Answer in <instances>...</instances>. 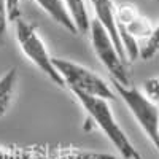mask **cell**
<instances>
[{"mask_svg": "<svg viewBox=\"0 0 159 159\" xmlns=\"http://www.w3.org/2000/svg\"><path fill=\"white\" fill-rule=\"evenodd\" d=\"M157 52H159V22L153 25L151 35L145 40V45L140 48V57L143 61H150Z\"/></svg>", "mask_w": 159, "mask_h": 159, "instance_id": "cell-11", "label": "cell"}, {"mask_svg": "<svg viewBox=\"0 0 159 159\" xmlns=\"http://www.w3.org/2000/svg\"><path fill=\"white\" fill-rule=\"evenodd\" d=\"M7 3V11L10 22H15L21 18V0H5Z\"/></svg>", "mask_w": 159, "mask_h": 159, "instance_id": "cell-14", "label": "cell"}, {"mask_svg": "<svg viewBox=\"0 0 159 159\" xmlns=\"http://www.w3.org/2000/svg\"><path fill=\"white\" fill-rule=\"evenodd\" d=\"M72 94L76 99V102L81 105L84 113L88 115V119L103 132V135L108 139V142L118 150L119 154L124 159H134L137 156L139 153L137 148L127 137L124 129L116 121V116L110 107L108 100L91 97V96L81 94V92H72Z\"/></svg>", "mask_w": 159, "mask_h": 159, "instance_id": "cell-1", "label": "cell"}, {"mask_svg": "<svg viewBox=\"0 0 159 159\" xmlns=\"http://www.w3.org/2000/svg\"><path fill=\"white\" fill-rule=\"evenodd\" d=\"M13 157H15V154L10 153V151H7L5 148L0 147V159H13Z\"/></svg>", "mask_w": 159, "mask_h": 159, "instance_id": "cell-15", "label": "cell"}, {"mask_svg": "<svg viewBox=\"0 0 159 159\" xmlns=\"http://www.w3.org/2000/svg\"><path fill=\"white\" fill-rule=\"evenodd\" d=\"M89 3H91L92 11H94V16H96L94 19L103 25V29L108 32L113 43L116 45L119 54L126 59L123 46H121V40H119V34H118V25H116V18H115L116 5L113 3V0H89Z\"/></svg>", "mask_w": 159, "mask_h": 159, "instance_id": "cell-6", "label": "cell"}, {"mask_svg": "<svg viewBox=\"0 0 159 159\" xmlns=\"http://www.w3.org/2000/svg\"><path fill=\"white\" fill-rule=\"evenodd\" d=\"M8 11H7V3L5 0H0V48L7 45V37H8Z\"/></svg>", "mask_w": 159, "mask_h": 159, "instance_id": "cell-13", "label": "cell"}, {"mask_svg": "<svg viewBox=\"0 0 159 159\" xmlns=\"http://www.w3.org/2000/svg\"><path fill=\"white\" fill-rule=\"evenodd\" d=\"M88 32L91 37V46L94 49V54L97 56L99 62L105 67V70L110 73L111 81L119 83L123 86L132 84L129 70L126 67V59L119 54L116 45L113 43L108 32L103 29V25L96 19H91Z\"/></svg>", "mask_w": 159, "mask_h": 159, "instance_id": "cell-4", "label": "cell"}, {"mask_svg": "<svg viewBox=\"0 0 159 159\" xmlns=\"http://www.w3.org/2000/svg\"><path fill=\"white\" fill-rule=\"evenodd\" d=\"M52 64L61 75L65 89H69L70 92H81L91 97L105 99L108 102L116 99V94L110 84L91 69L64 57H52Z\"/></svg>", "mask_w": 159, "mask_h": 159, "instance_id": "cell-2", "label": "cell"}, {"mask_svg": "<svg viewBox=\"0 0 159 159\" xmlns=\"http://www.w3.org/2000/svg\"><path fill=\"white\" fill-rule=\"evenodd\" d=\"M45 159H116L115 154L96 151V150H86V148H76V147H59L54 148Z\"/></svg>", "mask_w": 159, "mask_h": 159, "instance_id": "cell-8", "label": "cell"}, {"mask_svg": "<svg viewBox=\"0 0 159 159\" xmlns=\"http://www.w3.org/2000/svg\"><path fill=\"white\" fill-rule=\"evenodd\" d=\"M32 2L40 10H43L49 16V19H52L56 24H59L62 29L70 32L72 35H78V29L75 27L64 0H32Z\"/></svg>", "mask_w": 159, "mask_h": 159, "instance_id": "cell-7", "label": "cell"}, {"mask_svg": "<svg viewBox=\"0 0 159 159\" xmlns=\"http://www.w3.org/2000/svg\"><path fill=\"white\" fill-rule=\"evenodd\" d=\"M142 92L147 96L151 102L159 105V76H151L143 81Z\"/></svg>", "mask_w": 159, "mask_h": 159, "instance_id": "cell-12", "label": "cell"}, {"mask_svg": "<svg viewBox=\"0 0 159 159\" xmlns=\"http://www.w3.org/2000/svg\"><path fill=\"white\" fill-rule=\"evenodd\" d=\"M15 34H16V42L24 57L30 61L35 65V69L42 72L52 84L65 89L62 78L57 73L54 64H52V56L49 54L48 46L45 45L43 38L38 34L35 25L19 18L18 21H15Z\"/></svg>", "mask_w": 159, "mask_h": 159, "instance_id": "cell-3", "label": "cell"}, {"mask_svg": "<svg viewBox=\"0 0 159 159\" xmlns=\"http://www.w3.org/2000/svg\"><path fill=\"white\" fill-rule=\"evenodd\" d=\"M157 140H159V119H157ZM154 150H156V153L159 154V145H157V147H156Z\"/></svg>", "mask_w": 159, "mask_h": 159, "instance_id": "cell-16", "label": "cell"}, {"mask_svg": "<svg viewBox=\"0 0 159 159\" xmlns=\"http://www.w3.org/2000/svg\"><path fill=\"white\" fill-rule=\"evenodd\" d=\"M134 159H143V157H142V154H140V153H137V156H135Z\"/></svg>", "mask_w": 159, "mask_h": 159, "instance_id": "cell-17", "label": "cell"}, {"mask_svg": "<svg viewBox=\"0 0 159 159\" xmlns=\"http://www.w3.org/2000/svg\"><path fill=\"white\" fill-rule=\"evenodd\" d=\"M115 92L121 97L124 105L129 108L130 115L134 116L137 124L143 130V134L148 137L151 145L156 148L159 145L157 140V119H159V107L151 102L142 92V89L135 86H123L119 83H113Z\"/></svg>", "mask_w": 159, "mask_h": 159, "instance_id": "cell-5", "label": "cell"}, {"mask_svg": "<svg viewBox=\"0 0 159 159\" xmlns=\"http://www.w3.org/2000/svg\"><path fill=\"white\" fill-rule=\"evenodd\" d=\"M64 3L67 7V11L75 24V27L78 29V34H86L91 24L86 2L84 0H64Z\"/></svg>", "mask_w": 159, "mask_h": 159, "instance_id": "cell-10", "label": "cell"}, {"mask_svg": "<svg viewBox=\"0 0 159 159\" xmlns=\"http://www.w3.org/2000/svg\"><path fill=\"white\" fill-rule=\"evenodd\" d=\"M16 86H18L16 69H10L5 75L0 76V118L7 115L13 100H15Z\"/></svg>", "mask_w": 159, "mask_h": 159, "instance_id": "cell-9", "label": "cell"}]
</instances>
